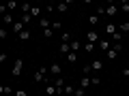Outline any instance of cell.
Listing matches in <instances>:
<instances>
[{
    "label": "cell",
    "instance_id": "obj_27",
    "mask_svg": "<svg viewBox=\"0 0 129 96\" xmlns=\"http://www.w3.org/2000/svg\"><path fill=\"white\" fill-rule=\"evenodd\" d=\"M22 22H24V26H26V24H30V22H32V15H30V13L22 15Z\"/></svg>",
    "mask_w": 129,
    "mask_h": 96
},
{
    "label": "cell",
    "instance_id": "obj_3",
    "mask_svg": "<svg viewBox=\"0 0 129 96\" xmlns=\"http://www.w3.org/2000/svg\"><path fill=\"white\" fill-rule=\"evenodd\" d=\"M22 68H24V62H22V58H17V60L13 62V68H11V75H13V77H19Z\"/></svg>",
    "mask_w": 129,
    "mask_h": 96
},
{
    "label": "cell",
    "instance_id": "obj_35",
    "mask_svg": "<svg viewBox=\"0 0 129 96\" xmlns=\"http://www.w3.org/2000/svg\"><path fill=\"white\" fill-rule=\"evenodd\" d=\"M92 79V86H99V83H101V79H99V77H90Z\"/></svg>",
    "mask_w": 129,
    "mask_h": 96
},
{
    "label": "cell",
    "instance_id": "obj_9",
    "mask_svg": "<svg viewBox=\"0 0 129 96\" xmlns=\"http://www.w3.org/2000/svg\"><path fill=\"white\" fill-rule=\"evenodd\" d=\"M39 28H41V30L52 28V19H50V17H41V19H39Z\"/></svg>",
    "mask_w": 129,
    "mask_h": 96
},
{
    "label": "cell",
    "instance_id": "obj_11",
    "mask_svg": "<svg viewBox=\"0 0 129 96\" xmlns=\"http://www.w3.org/2000/svg\"><path fill=\"white\" fill-rule=\"evenodd\" d=\"M82 49H84V43L73 38V41H71V51H75V54H78V51H82Z\"/></svg>",
    "mask_w": 129,
    "mask_h": 96
},
{
    "label": "cell",
    "instance_id": "obj_37",
    "mask_svg": "<svg viewBox=\"0 0 129 96\" xmlns=\"http://www.w3.org/2000/svg\"><path fill=\"white\" fill-rule=\"evenodd\" d=\"M56 96H58V94H56Z\"/></svg>",
    "mask_w": 129,
    "mask_h": 96
},
{
    "label": "cell",
    "instance_id": "obj_32",
    "mask_svg": "<svg viewBox=\"0 0 129 96\" xmlns=\"http://www.w3.org/2000/svg\"><path fill=\"white\" fill-rule=\"evenodd\" d=\"M99 17H101V15L92 13V15H90V24H99Z\"/></svg>",
    "mask_w": 129,
    "mask_h": 96
},
{
    "label": "cell",
    "instance_id": "obj_6",
    "mask_svg": "<svg viewBox=\"0 0 129 96\" xmlns=\"http://www.w3.org/2000/svg\"><path fill=\"white\" fill-rule=\"evenodd\" d=\"M110 43H112V41H110V38L106 36V38H103V41H99V43H97V47H99V49H101V51H106V54H108V51L112 49V47H110Z\"/></svg>",
    "mask_w": 129,
    "mask_h": 96
},
{
    "label": "cell",
    "instance_id": "obj_24",
    "mask_svg": "<svg viewBox=\"0 0 129 96\" xmlns=\"http://www.w3.org/2000/svg\"><path fill=\"white\" fill-rule=\"evenodd\" d=\"M0 92H2L5 96H9L11 92H13V90H11V86H0Z\"/></svg>",
    "mask_w": 129,
    "mask_h": 96
},
{
    "label": "cell",
    "instance_id": "obj_36",
    "mask_svg": "<svg viewBox=\"0 0 129 96\" xmlns=\"http://www.w3.org/2000/svg\"><path fill=\"white\" fill-rule=\"evenodd\" d=\"M123 75H125V77H129V66H125V68H123Z\"/></svg>",
    "mask_w": 129,
    "mask_h": 96
},
{
    "label": "cell",
    "instance_id": "obj_22",
    "mask_svg": "<svg viewBox=\"0 0 129 96\" xmlns=\"http://www.w3.org/2000/svg\"><path fill=\"white\" fill-rule=\"evenodd\" d=\"M118 32L127 34V32H129V22H123V24H118Z\"/></svg>",
    "mask_w": 129,
    "mask_h": 96
},
{
    "label": "cell",
    "instance_id": "obj_5",
    "mask_svg": "<svg viewBox=\"0 0 129 96\" xmlns=\"http://www.w3.org/2000/svg\"><path fill=\"white\" fill-rule=\"evenodd\" d=\"M118 32V24H106V34H108V38H112Z\"/></svg>",
    "mask_w": 129,
    "mask_h": 96
},
{
    "label": "cell",
    "instance_id": "obj_25",
    "mask_svg": "<svg viewBox=\"0 0 129 96\" xmlns=\"http://www.w3.org/2000/svg\"><path fill=\"white\" fill-rule=\"evenodd\" d=\"M28 38H30V30H24L19 34V41H28Z\"/></svg>",
    "mask_w": 129,
    "mask_h": 96
},
{
    "label": "cell",
    "instance_id": "obj_26",
    "mask_svg": "<svg viewBox=\"0 0 129 96\" xmlns=\"http://www.w3.org/2000/svg\"><path fill=\"white\" fill-rule=\"evenodd\" d=\"M88 73H92V68H90V62H88L86 66L82 68V75H84V77H88Z\"/></svg>",
    "mask_w": 129,
    "mask_h": 96
},
{
    "label": "cell",
    "instance_id": "obj_19",
    "mask_svg": "<svg viewBox=\"0 0 129 96\" xmlns=\"http://www.w3.org/2000/svg\"><path fill=\"white\" fill-rule=\"evenodd\" d=\"M90 83H92V79H90V77H82V79H80V88H84V90H86Z\"/></svg>",
    "mask_w": 129,
    "mask_h": 96
},
{
    "label": "cell",
    "instance_id": "obj_15",
    "mask_svg": "<svg viewBox=\"0 0 129 96\" xmlns=\"http://www.w3.org/2000/svg\"><path fill=\"white\" fill-rule=\"evenodd\" d=\"M45 94L47 96H56V94H58V90H56L52 83H47V86H45Z\"/></svg>",
    "mask_w": 129,
    "mask_h": 96
},
{
    "label": "cell",
    "instance_id": "obj_13",
    "mask_svg": "<svg viewBox=\"0 0 129 96\" xmlns=\"http://www.w3.org/2000/svg\"><path fill=\"white\" fill-rule=\"evenodd\" d=\"M78 58H80V56L75 54V51H69V54L64 56V60H67L69 64H75V62H78Z\"/></svg>",
    "mask_w": 129,
    "mask_h": 96
},
{
    "label": "cell",
    "instance_id": "obj_29",
    "mask_svg": "<svg viewBox=\"0 0 129 96\" xmlns=\"http://www.w3.org/2000/svg\"><path fill=\"white\" fill-rule=\"evenodd\" d=\"M17 2H7V9H9V13H11V11H15V9H17Z\"/></svg>",
    "mask_w": 129,
    "mask_h": 96
},
{
    "label": "cell",
    "instance_id": "obj_23",
    "mask_svg": "<svg viewBox=\"0 0 129 96\" xmlns=\"http://www.w3.org/2000/svg\"><path fill=\"white\" fill-rule=\"evenodd\" d=\"M54 34H56V32L52 30V28H47V30H43V36H45V38H54Z\"/></svg>",
    "mask_w": 129,
    "mask_h": 96
},
{
    "label": "cell",
    "instance_id": "obj_14",
    "mask_svg": "<svg viewBox=\"0 0 129 96\" xmlns=\"http://www.w3.org/2000/svg\"><path fill=\"white\" fill-rule=\"evenodd\" d=\"M56 11H58V13H67V11H69V2H58V4H56Z\"/></svg>",
    "mask_w": 129,
    "mask_h": 96
},
{
    "label": "cell",
    "instance_id": "obj_16",
    "mask_svg": "<svg viewBox=\"0 0 129 96\" xmlns=\"http://www.w3.org/2000/svg\"><path fill=\"white\" fill-rule=\"evenodd\" d=\"M69 51H71V43H60V54L67 56Z\"/></svg>",
    "mask_w": 129,
    "mask_h": 96
},
{
    "label": "cell",
    "instance_id": "obj_30",
    "mask_svg": "<svg viewBox=\"0 0 129 96\" xmlns=\"http://www.w3.org/2000/svg\"><path fill=\"white\" fill-rule=\"evenodd\" d=\"M120 11H123V13H129V2H120Z\"/></svg>",
    "mask_w": 129,
    "mask_h": 96
},
{
    "label": "cell",
    "instance_id": "obj_7",
    "mask_svg": "<svg viewBox=\"0 0 129 96\" xmlns=\"http://www.w3.org/2000/svg\"><path fill=\"white\" fill-rule=\"evenodd\" d=\"M86 41H88V43H99V32H97V30H88Z\"/></svg>",
    "mask_w": 129,
    "mask_h": 96
},
{
    "label": "cell",
    "instance_id": "obj_34",
    "mask_svg": "<svg viewBox=\"0 0 129 96\" xmlns=\"http://www.w3.org/2000/svg\"><path fill=\"white\" fill-rule=\"evenodd\" d=\"M15 96H28V92L26 90H17V92H15Z\"/></svg>",
    "mask_w": 129,
    "mask_h": 96
},
{
    "label": "cell",
    "instance_id": "obj_21",
    "mask_svg": "<svg viewBox=\"0 0 129 96\" xmlns=\"http://www.w3.org/2000/svg\"><path fill=\"white\" fill-rule=\"evenodd\" d=\"M95 49H97L95 43H84V51H86V54H92Z\"/></svg>",
    "mask_w": 129,
    "mask_h": 96
},
{
    "label": "cell",
    "instance_id": "obj_12",
    "mask_svg": "<svg viewBox=\"0 0 129 96\" xmlns=\"http://www.w3.org/2000/svg\"><path fill=\"white\" fill-rule=\"evenodd\" d=\"M73 41V34H71V32H60V43H71Z\"/></svg>",
    "mask_w": 129,
    "mask_h": 96
},
{
    "label": "cell",
    "instance_id": "obj_18",
    "mask_svg": "<svg viewBox=\"0 0 129 96\" xmlns=\"http://www.w3.org/2000/svg\"><path fill=\"white\" fill-rule=\"evenodd\" d=\"M52 30H54V32H64V30H62V22H58V19L52 22Z\"/></svg>",
    "mask_w": 129,
    "mask_h": 96
},
{
    "label": "cell",
    "instance_id": "obj_8",
    "mask_svg": "<svg viewBox=\"0 0 129 96\" xmlns=\"http://www.w3.org/2000/svg\"><path fill=\"white\" fill-rule=\"evenodd\" d=\"M11 30H13L15 34H17V36H19V34H22V32L26 30V28H24V22H22V19H19V22H15L13 26H11Z\"/></svg>",
    "mask_w": 129,
    "mask_h": 96
},
{
    "label": "cell",
    "instance_id": "obj_10",
    "mask_svg": "<svg viewBox=\"0 0 129 96\" xmlns=\"http://www.w3.org/2000/svg\"><path fill=\"white\" fill-rule=\"evenodd\" d=\"M90 68H92V73H99V70L103 68V60H92V62H90Z\"/></svg>",
    "mask_w": 129,
    "mask_h": 96
},
{
    "label": "cell",
    "instance_id": "obj_20",
    "mask_svg": "<svg viewBox=\"0 0 129 96\" xmlns=\"http://www.w3.org/2000/svg\"><path fill=\"white\" fill-rule=\"evenodd\" d=\"M43 11H41V6H32V11H30V15H32V17H39V19H41L43 17Z\"/></svg>",
    "mask_w": 129,
    "mask_h": 96
},
{
    "label": "cell",
    "instance_id": "obj_31",
    "mask_svg": "<svg viewBox=\"0 0 129 96\" xmlns=\"http://www.w3.org/2000/svg\"><path fill=\"white\" fill-rule=\"evenodd\" d=\"M84 94H86V90H84V88H80V86L75 88V94H73V96H84Z\"/></svg>",
    "mask_w": 129,
    "mask_h": 96
},
{
    "label": "cell",
    "instance_id": "obj_4",
    "mask_svg": "<svg viewBox=\"0 0 129 96\" xmlns=\"http://www.w3.org/2000/svg\"><path fill=\"white\" fill-rule=\"evenodd\" d=\"M118 13H120V6H116V4H108L106 6V15L108 17H116Z\"/></svg>",
    "mask_w": 129,
    "mask_h": 96
},
{
    "label": "cell",
    "instance_id": "obj_17",
    "mask_svg": "<svg viewBox=\"0 0 129 96\" xmlns=\"http://www.w3.org/2000/svg\"><path fill=\"white\" fill-rule=\"evenodd\" d=\"M73 94H75L73 86H69V83H67V86H64V90H62V96H73Z\"/></svg>",
    "mask_w": 129,
    "mask_h": 96
},
{
    "label": "cell",
    "instance_id": "obj_2",
    "mask_svg": "<svg viewBox=\"0 0 129 96\" xmlns=\"http://www.w3.org/2000/svg\"><path fill=\"white\" fill-rule=\"evenodd\" d=\"M47 68H50V75H54V77H62V66H60L58 62H52Z\"/></svg>",
    "mask_w": 129,
    "mask_h": 96
},
{
    "label": "cell",
    "instance_id": "obj_28",
    "mask_svg": "<svg viewBox=\"0 0 129 96\" xmlns=\"http://www.w3.org/2000/svg\"><path fill=\"white\" fill-rule=\"evenodd\" d=\"M5 24H11V26L15 24V19H13V15H11V13H7V15H5Z\"/></svg>",
    "mask_w": 129,
    "mask_h": 96
},
{
    "label": "cell",
    "instance_id": "obj_1",
    "mask_svg": "<svg viewBox=\"0 0 129 96\" xmlns=\"http://www.w3.org/2000/svg\"><path fill=\"white\" fill-rule=\"evenodd\" d=\"M47 73H50V68H47V66H41V68L35 73V81H37V83H45V86L52 83V79L47 77Z\"/></svg>",
    "mask_w": 129,
    "mask_h": 96
},
{
    "label": "cell",
    "instance_id": "obj_33",
    "mask_svg": "<svg viewBox=\"0 0 129 96\" xmlns=\"http://www.w3.org/2000/svg\"><path fill=\"white\" fill-rule=\"evenodd\" d=\"M9 36V32H7V28H0V38H7Z\"/></svg>",
    "mask_w": 129,
    "mask_h": 96
}]
</instances>
